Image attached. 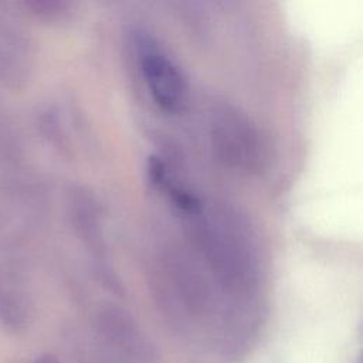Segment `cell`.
I'll return each mask as SVG.
<instances>
[{
    "label": "cell",
    "instance_id": "6da1fadb",
    "mask_svg": "<svg viewBox=\"0 0 363 363\" xmlns=\"http://www.w3.org/2000/svg\"><path fill=\"white\" fill-rule=\"evenodd\" d=\"M194 235L217 282L233 295H250L258 284V259L251 233L237 213L225 207L200 211Z\"/></svg>",
    "mask_w": 363,
    "mask_h": 363
},
{
    "label": "cell",
    "instance_id": "7a4b0ae2",
    "mask_svg": "<svg viewBox=\"0 0 363 363\" xmlns=\"http://www.w3.org/2000/svg\"><path fill=\"white\" fill-rule=\"evenodd\" d=\"M208 130L213 155L221 166L240 174L261 169L265 146L258 128L245 112L230 104L214 105Z\"/></svg>",
    "mask_w": 363,
    "mask_h": 363
},
{
    "label": "cell",
    "instance_id": "3957f363",
    "mask_svg": "<svg viewBox=\"0 0 363 363\" xmlns=\"http://www.w3.org/2000/svg\"><path fill=\"white\" fill-rule=\"evenodd\" d=\"M139 71L152 101L166 112H177L187 98L186 78L162 44L149 33L135 34Z\"/></svg>",
    "mask_w": 363,
    "mask_h": 363
},
{
    "label": "cell",
    "instance_id": "277c9868",
    "mask_svg": "<svg viewBox=\"0 0 363 363\" xmlns=\"http://www.w3.org/2000/svg\"><path fill=\"white\" fill-rule=\"evenodd\" d=\"M34 44L21 23L0 9V85L18 89L34 69Z\"/></svg>",
    "mask_w": 363,
    "mask_h": 363
},
{
    "label": "cell",
    "instance_id": "5b68a950",
    "mask_svg": "<svg viewBox=\"0 0 363 363\" xmlns=\"http://www.w3.org/2000/svg\"><path fill=\"white\" fill-rule=\"evenodd\" d=\"M98 329L109 347L128 363H156L155 343L126 312L105 309L98 318Z\"/></svg>",
    "mask_w": 363,
    "mask_h": 363
},
{
    "label": "cell",
    "instance_id": "8992f818",
    "mask_svg": "<svg viewBox=\"0 0 363 363\" xmlns=\"http://www.w3.org/2000/svg\"><path fill=\"white\" fill-rule=\"evenodd\" d=\"M96 206L92 197L82 190H77L72 193L71 197V217L74 223V228L78 233V237L84 241L86 248L91 251L92 258L98 265V271L102 275L106 284L115 288V281L112 274L105 271L102 262L105 261V248H104V238L101 235V224L98 217Z\"/></svg>",
    "mask_w": 363,
    "mask_h": 363
},
{
    "label": "cell",
    "instance_id": "52a82bcc",
    "mask_svg": "<svg viewBox=\"0 0 363 363\" xmlns=\"http://www.w3.org/2000/svg\"><path fill=\"white\" fill-rule=\"evenodd\" d=\"M27 285L20 264L0 254V316L7 323L20 325L28 315Z\"/></svg>",
    "mask_w": 363,
    "mask_h": 363
},
{
    "label": "cell",
    "instance_id": "ba28073f",
    "mask_svg": "<svg viewBox=\"0 0 363 363\" xmlns=\"http://www.w3.org/2000/svg\"><path fill=\"white\" fill-rule=\"evenodd\" d=\"M20 6L31 16L45 21L62 20L72 10V4L64 0H26Z\"/></svg>",
    "mask_w": 363,
    "mask_h": 363
},
{
    "label": "cell",
    "instance_id": "9c48e42d",
    "mask_svg": "<svg viewBox=\"0 0 363 363\" xmlns=\"http://www.w3.org/2000/svg\"><path fill=\"white\" fill-rule=\"evenodd\" d=\"M18 152V140L9 116L0 105V160H11Z\"/></svg>",
    "mask_w": 363,
    "mask_h": 363
}]
</instances>
